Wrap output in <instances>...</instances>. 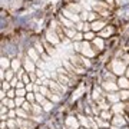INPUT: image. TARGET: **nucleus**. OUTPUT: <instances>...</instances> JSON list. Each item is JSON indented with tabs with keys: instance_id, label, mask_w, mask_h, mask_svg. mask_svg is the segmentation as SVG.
Here are the masks:
<instances>
[{
	"instance_id": "1",
	"label": "nucleus",
	"mask_w": 129,
	"mask_h": 129,
	"mask_svg": "<svg viewBox=\"0 0 129 129\" xmlns=\"http://www.w3.org/2000/svg\"><path fill=\"white\" fill-rule=\"evenodd\" d=\"M75 47H76V53L85 56V57H88V59H92V57L99 55L98 50L93 47L92 42H86V40L78 42V43H75Z\"/></svg>"
},
{
	"instance_id": "2",
	"label": "nucleus",
	"mask_w": 129,
	"mask_h": 129,
	"mask_svg": "<svg viewBox=\"0 0 129 129\" xmlns=\"http://www.w3.org/2000/svg\"><path fill=\"white\" fill-rule=\"evenodd\" d=\"M106 68H108V70L111 73H113L115 76L120 78V76H123L126 73L128 63L123 59H112V60H109V63L106 64Z\"/></svg>"
},
{
	"instance_id": "3",
	"label": "nucleus",
	"mask_w": 129,
	"mask_h": 129,
	"mask_svg": "<svg viewBox=\"0 0 129 129\" xmlns=\"http://www.w3.org/2000/svg\"><path fill=\"white\" fill-rule=\"evenodd\" d=\"M116 33H118V26H115V24H112V23H108V26H106L103 30H102L101 33H98V36L99 37H103V39H111V37L116 36Z\"/></svg>"
},
{
	"instance_id": "4",
	"label": "nucleus",
	"mask_w": 129,
	"mask_h": 129,
	"mask_svg": "<svg viewBox=\"0 0 129 129\" xmlns=\"http://www.w3.org/2000/svg\"><path fill=\"white\" fill-rule=\"evenodd\" d=\"M45 39H46L49 43H52L53 46H56L57 43H60V37L59 35L53 30V29H47L46 32H45Z\"/></svg>"
},
{
	"instance_id": "5",
	"label": "nucleus",
	"mask_w": 129,
	"mask_h": 129,
	"mask_svg": "<svg viewBox=\"0 0 129 129\" xmlns=\"http://www.w3.org/2000/svg\"><path fill=\"white\" fill-rule=\"evenodd\" d=\"M49 88H50L52 92L56 93V95H59V96H62L64 93V90H66V86L60 85L57 80H49Z\"/></svg>"
},
{
	"instance_id": "6",
	"label": "nucleus",
	"mask_w": 129,
	"mask_h": 129,
	"mask_svg": "<svg viewBox=\"0 0 129 129\" xmlns=\"http://www.w3.org/2000/svg\"><path fill=\"white\" fill-rule=\"evenodd\" d=\"M106 26H108V22H106V20H103V19H98V20H95V22H92V23H90V29H92L95 33H96V32L101 33L102 30L106 27Z\"/></svg>"
},
{
	"instance_id": "7",
	"label": "nucleus",
	"mask_w": 129,
	"mask_h": 129,
	"mask_svg": "<svg viewBox=\"0 0 129 129\" xmlns=\"http://www.w3.org/2000/svg\"><path fill=\"white\" fill-rule=\"evenodd\" d=\"M102 89L105 90L106 93H109V92H116L118 89H119V86H118V83H113V82H109V80H103L102 82Z\"/></svg>"
},
{
	"instance_id": "8",
	"label": "nucleus",
	"mask_w": 129,
	"mask_h": 129,
	"mask_svg": "<svg viewBox=\"0 0 129 129\" xmlns=\"http://www.w3.org/2000/svg\"><path fill=\"white\" fill-rule=\"evenodd\" d=\"M92 45H93V47L98 50V53H101V52H103L106 49V40L103 39V37H99L98 36L95 40L92 42Z\"/></svg>"
},
{
	"instance_id": "9",
	"label": "nucleus",
	"mask_w": 129,
	"mask_h": 129,
	"mask_svg": "<svg viewBox=\"0 0 129 129\" xmlns=\"http://www.w3.org/2000/svg\"><path fill=\"white\" fill-rule=\"evenodd\" d=\"M63 125L68 129H79V119H76L75 116H68Z\"/></svg>"
},
{
	"instance_id": "10",
	"label": "nucleus",
	"mask_w": 129,
	"mask_h": 129,
	"mask_svg": "<svg viewBox=\"0 0 129 129\" xmlns=\"http://www.w3.org/2000/svg\"><path fill=\"white\" fill-rule=\"evenodd\" d=\"M23 69L27 72V73H33V72H36V63L33 62L30 57H26L23 60Z\"/></svg>"
},
{
	"instance_id": "11",
	"label": "nucleus",
	"mask_w": 129,
	"mask_h": 129,
	"mask_svg": "<svg viewBox=\"0 0 129 129\" xmlns=\"http://www.w3.org/2000/svg\"><path fill=\"white\" fill-rule=\"evenodd\" d=\"M57 20L60 22V24H62L64 29H75L73 22H72V20H69L68 17H64L63 14H59V16H57Z\"/></svg>"
},
{
	"instance_id": "12",
	"label": "nucleus",
	"mask_w": 129,
	"mask_h": 129,
	"mask_svg": "<svg viewBox=\"0 0 129 129\" xmlns=\"http://www.w3.org/2000/svg\"><path fill=\"white\" fill-rule=\"evenodd\" d=\"M42 42H43V46H45V50H46L47 55L49 56H55L56 55V47L53 46L52 43H49L46 39H42Z\"/></svg>"
},
{
	"instance_id": "13",
	"label": "nucleus",
	"mask_w": 129,
	"mask_h": 129,
	"mask_svg": "<svg viewBox=\"0 0 129 129\" xmlns=\"http://www.w3.org/2000/svg\"><path fill=\"white\" fill-rule=\"evenodd\" d=\"M116 83L119 86L120 90H125V89H129V79L126 76H120V78L116 79Z\"/></svg>"
},
{
	"instance_id": "14",
	"label": "nucleus",
	"mask_w": 129,
	"mask_h": 129,
	"mask_svg": "<svg viewBox=\"0 0 129 129\" xmlns=\"http://www.w3.org/2000/svg\"><path fill=\"white\" fill-rule=\"evenodd\" d=\"M111 123L113 125V126H125V125H126V119L120 115H113Z\"/></svg>"
},
{
	"instance_id": "15",
	"label": "nucleus",
	"mask_w": 129,
	"mask_h": 129,
	"mask_svg": "<svg viewBox=\"0 0 129 129\" xmlns=\"http://www.w3.org/2000/svg\"><path fill=\"white\" fill-rule=\"evenodd\" d=\"M62 14H63L64 17H68V19H70V20H72V22H76V23H78V22H80V17H79L78 14L76 13H73V12H70V10H68V9H64L63 12H62Z\"/></svg>"
},
{
	"instance_id": "16",
	"label": "nucleus",
	"mask_w": 129,
	"mask_h": 129,
	"mask_svg": "<svg viewBox=\"0 0 129 129\" xmlns=\"http://www.w3.org/2000/svg\"><path fill=\"white\" fill-rule=\"evenodd\" d=\"M27 56L33 60V62H35V63L39 62V59H40V55H39V52H37L35 47H30V49L27 50Z\"/></svg>"
},
{
	"instance_id": "17",
	"label": "nucleus",
	"mask_w": 129,
	"mask_h": 129,
	"mask_svg": "<svg viewBox=\"0 0 129 129\" xmlns=\"http://www.w3.org/2000/svg\"><path fill=\"white\" fill-rule=\"evenodd\" d=\"M66 9L68 10H70V12H73V13H80V12H82V6L80 5H78V3H68V6H66Z\"/></svg>"
},
{
	"instance_id": "18",
	"label": "nucleus",
	"mask_w": 129,
	"mask_h": 129,
	"mask_svg": "<svg viewBox=\"0 0 129 129\" xmlns=\"http://www.w3.org/2000/svg\"><path fill=\"white\" fill-rule=\"evenodd\" d=\"M33 47L36 49L37 52H39V55H46V50H45V46H43V42H40V40H36L35 42V45H33Z\"/></svg>"
},
{
	"instance_id": "19",
	"label": "nucleus",
	"mask_w": 129,
	"mask_h": 129,
	"mask_svg": "<svg viewBox=\"0 0 129 129\" xmlns=\"http://www.w3.org/2000/svg\"><path fill=\"white\" fill-rule=\"evenodd\" d=\"M106 99L111 102V105H112V103H118V102L120 101V99H119V93H115V92L106 93Z\"/></svg>"
},
{
	"instance_id": "20",
	"label": "nucleus",
	"mask_w": 129,
	"mask_h": 129,
	"mask_svg": "<svg viewBox=\"0 0 129 129\" xmlns=\"http://www.w3.org/2000/svg\"><path fill=\"white\" fill-rule=\"evenodd\" d=\"M99 116H101L103 120H106V122H111L112 118H113V112L112 111H102Z\"/></svg>"
},
{
	"instance_id": "21",
	"label": "nucleus",
	"mask_w": 129,
	"mask_h": 129,
	"mask_svg": "<svg viewBox=\"0 0 129 129\" xmlns=\"http://www.w3.org/2000/svg\"><path fill=\"white\" fill-rule=\"evenodd\" d=\"M23 68V62H20V60L16 57V59L12 60V69L14 70V72H19V70Z\"/></svg>"
},
{
	"instance_id": "22",
	"label": "nucleus",
	"mask_w": 129,
	"mask_h": 129,
	"mask_svg": "<svg viewBox=\"0 0 129 129\" xmlns=\"http://www.w3.org/2000/svg\"><path fill=\"white\" fill-rule=\"evenodd\" d=\"M79 123L82 125L83 128H88L90 129V126H89V116H82V115H79Z\"/></svg>"
},
{
	"instance_id": "23",
	"label": "nucleus",
	"mask_w": 129,
	"mask_h": 129,
	"mask_svg": "<svg viewBox=\"0 0 129 129\" xmlns=\"http://www.w3.org/2000/svg\"><path fill=\"white\" fill-rule=\"evenodd\" d=\"M125 111V106L122 103H115L112 105V112H115V115H120V112Z\"/></svg>"
},
{
	"instance_id": "24",
	"label": "nucleus",
	"mask_w": 129,
	"mask_h": 129,
	"mask_svg": "<svg viewBox=\"0 0 129 129\" xmlns=\"http://www.w3.org/2000/svg\"><path fill=\"white\" fill-rule=\"evenodd\" d=\"M42 112H43V108L40 106V103H33V111H32V113L33 115H37V116H40L42 115Z\"/></svg>"
},
{
	"instance_id": "25",
	"label": "nucleus",
	"mask_w": 129,
	"mask_h": 129,
	"mask_svg": "<svg viewBox=\"0 0 129 129\" xmlns=\"http://www.w3.org/2000/svg\"><path fill=\"white\" fill-rule=\"evenodd\" d=\"M85 35V40L86 42H93L95 39H96V33L93 32V30H90V32H86V33H83Z\"/></svg>"
},
{
	"instance_id": "26",
	"label": "nucleus",
	"mask_w": 129,
	"mask_h": 129,
	"mask_svg": "<svg viewBox=\"0 0 129 129\" xmlns=\"http://www.w3.org/2000/svg\"><path fill=\"white\" fill-rule=\"evenodd\" d=\"M119 99H120V102H128V101H129V89L120 90V93H119Z\"/></svg>"
},
{
	"instance_id": "27",
	"label": "nucleus",
	"mask_w": 129,
	"mask_h": 129,
	"mask_svg": "<svg viewBox=\"0 0 129 129\" xmlns=\"http://www.w3.org/2000/svg\"><path fill=\"white\" fill-rule=\"evenodd\" d=\"M42 106H43V111L49 112V111H52V109H53V102L49 101V99H46V101L42 103Z\"/></svg>"
},
{
	"instance_id": "28",
	"label": "nucleus",
	"mask_w": 129,
	"mask_h": 129,
	"mask_svg": "<svg viewBox=\"0 0 129 129\" xmlns=\"http://www.w3.org/2000/svg\"><path fill=\"white\" fill-rule=\"evenodd\" d=\"M9 66H12V60H9V57H2V70H5L6 68H9Z\"/></svg>"
},
{
	"instance_id": "29",
	"label": "nucleus",
	"mask_w": 129,
	"mask_h": 129,
	"mask_svg": "<svg viewBox=\"0 0 129 129\" xmlns=\"http://www.w3.org/2000/svg\"><path fill=\"white\" fill-rule=\"evenodd\" d=\"M5 76H6V80H9V82H12L16 76H14V70L13 69H9V70H6V73H5Z\"/></svg>"
},
{
	"instance_id": "30",
	"label": "nucleus",
	"mask_w": 129,
	"mask_h": 129,
	"mask_svg": "<svg viewBox=\"0 0 129 129\" xmlns=\"http://www.w3.org/2000/svg\"><path fill=\"white\" fill-rule=\"evenodd\" d=\"M26 95H27V90H26V88L16 89V98H17V96H20V98H26Z\"/></svg>"
},
{
	"instance_id": "31",
	"label": "nucleus",
	"mask_w": 129,
	"mask_h": 129,
	"mask_svg": "<svg viewBox=\"0 0 129 129\" xmlns=\"http://www.w3.org/2000/svg\"><path fill=\"white\" fill-rule=\"evenodd\" d=\"M26 101L30 102V103H36V95H35V92H29L26 95Z\"/></svg>"
},
{
	"instance_id": "32",
	"label": "nucleus",
	"mask_w": 129,
	"mask_h": 129,
	"mask_svg": "<svg viewBox=\"0 0 129 129\" xmlns=\"http://www.w3.org/2000/svg\"><path fill=\"white\" fill-rule=\"evenodd\" d=\"M14 102H16V106H17V108H22V106H23V103L26 102V98H20V96H17L16 99H14Z\"/></svg>"
},
{
	"instance_id": "33",
	"label": "nucleus",
	"mask_w": 129,
	"mask_h": 129,
	"mask_svg": "<svg viewBox=\"0 0 129 129\" xmlns=\"http://www.w3.org/2000/svg\"><path fill=\"white\" fill-rule=\"evenodd\" d=\"M20 79H22V80H23V82L26 83V85H29V83H32V79H30V75H29L27 72H24V73H23V76H22Z\"/></svg>"
},
{
	"instance_id": "34",
	"label": "nucleus",
	"mask_w": 129,
	"mask_h": 129,
	"mask_svg": "<svg viewBox=\"0 0 129 129\" xmlns=\"http://www.w3.org/2000/svg\"><path fill=\"white\" fill-rule=\"evenodd\" d=\"M2 90H5V92H9V90H10L9 80H2Z\"/></svg>"
},
{
	"instance_id": "35",
	"label": "nucleus",
	"mask_w": 129,
	"mask_h": 129,
	"mask_svg": "<svg viewBox=\"0 0 129 129\" xmlns=\"http://www.w3.org/2000/svg\"><path fill=\"white\" fill-rule=\"evenodd\" d=\"M6 95H7V98H9V99H16V89H10Z\"/></svg>"
},
{
	"instance_id": "36",
	"label": "nucleus",
	"mask_w": 129,
	"mask_h": 129,
	"mask_svg": "<svg viewBox=\"0 0 129 129\" xmlns=\"http://www.w3.org/2000/svg\"><path fill=\"white\" fill-rule=\"evenodd\" d=\"M10 109L7 108L6 105H2V108H0V112H2V115H7V112H9Z\"/></svg>"
},
{
	"instance_id": "37",
	"label": "nucleus",
	"mask_w": 129,
	"mask_h": 129,
	"mask_svg": "<svg viewBox=\"0 0 129 129\" xmlns=\"http://www.w3.org/2000/svg\"><path fill=\"white\" fill-rule=\"evenodd\" d=\"M125 113H126V115H128L129 116V101L128 102H125Z\"/></svg>"
},
{
	"instance_id": "38",
	"label": "nucleus",
	"mask_w": 129,
	"mask_h": 129,
	"mask_svg": "<svg viewBox=\"0 0 129 129\" xmlns=\"http://www.w3.org/2000/svg\"><path fill=\"white\" fill-rule=\"evenodd\" d=\"M33 89H35V88H33V85H32V83L26 85V90H27V93H29V92H33Z\"/></svg>"
},
{
	"instance_id": "39",
	"label": "nucleus",
	"mask_w": 129,
	"mask_h": 129,
	"mask_svg": "<svg viewBox=\"0 0 129 129\" xmlns=\"http://www.w3.org/2000/svg\"><path fill=\"white\" fill-rule=\"evenodd\" d=\"M36 75L39 78H43V72H42V70H36Z\"/></svg>"
},
{
	"instance_id": "40",
	"label": "nucleus",
	"mask_w": 129,
	"mask_h": 129,
	"mask_svg": "<svg viewBox=\"0 0 129 129\" xmlns=\"http://www.w3.org/2000/svg\"><path fill=\"white\" fill-rule=\"evenodd\" d=\"M30 75V79H32V82H35V80H36V75L35 73H29Z\"/></svg>"
},
{
	"instance_id": "41",
	"label": "nucleus",
	"mask_w": 129,
	"mask_h": 129,
	"mask_svg": "<svg viewBox=\"0 0 129 129\" xmlns=\"http://www.w3.org/2000/svg\"><path fill=\"white\" fill-rule=\"evenodd\" d=\"M125 50H129V37L126 39V45H125Z\"/></svg>"
},
{
	"instance_id": "42",
	"label": "nucleus",
	"mask_w": 129,
	"mask_h": 129,
	"mask_svg": "<svg viewBox=\"0 0 129 129\" xmlns=\"http://www.w3.org/2000/svg\"><path fill=\"white\" fill-rule=\"evenodd\" d=\"M111 129H120V128H118V126H112Z\"/></svg>"
},
{
	"instance_id": "43",
	"label": "nucleus",
	"mask_w": 129,
	"mask_h": 129,
	"mask_svg": "<svg viewBox=\"0 0 129 129\" xmlns=\"http://www.w3.org/2000/svg\"><path fill=\"white\" fill-rule=\"evenodd\" d=\"M79 129H88V128H79Z\"/></svg>"
},
{
	"instance_id": "44",
	"label": "nucleus",
	"mask_w": 129,
	"mask_h": 129,
	"mask_svg": "<svg viewBox=\"0 0 129 129\" xmlns=\"http://www.w3.org/2000/svg\"><path fill=\"white\" fill-rule=\"evenodd\" d=\"M102 129H108V128H102ZM109 129H111V128H109Z\"/></svg>"
}]
</instances>
